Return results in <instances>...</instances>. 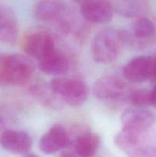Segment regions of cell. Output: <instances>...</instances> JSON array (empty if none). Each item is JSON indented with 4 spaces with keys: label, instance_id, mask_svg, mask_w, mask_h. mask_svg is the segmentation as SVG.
I'll use <instances>...</instances> for the list:
<instances>
[{
    "label": "cell",
    "instance_id": "44dd1931",
    "mask_svg": "<svg viewBox=\"0 0 156 157\" xmlns=\"http://www.w3.org/2000/svg\"><path fill=\"white\" fill-rule=\"evenodd\" d=\"M150 94H151V106H154L156 107V84L152 90L150 91Z\"/></svg>",
    "mask_w": 156,
    "mask_h": 157
},
{
    "label": "cell",
    "instance_id": "d4e9b609",
    "mask_svg": "<svg viewBox=\"0 0 156 157\" xmlns=\"http://www.w3.org/2000/svg\"><path fill=\"white\" fill-rule=\"evenodd\" d=\"M74 2H82L83 0H73Z\"/></svg>",
    "mask_w": 156,
    "mask_h": 157
},
{
    "label": "cell",
    "instance_id": "7c38bea8",
    "mask_svg": "<svg viewBox=\"0 0 156 157\" xmlns=\"http://www.w3.org/2000/svg\"><path fill=\"white\" fill-rule=\"evenodd\" d=\"M39 149L45 154H54L69 146L68 131L61 124L52 126L40 139Z\"/></svg>",
    "mask_w": 156,
    "mask_h": 157
},
{
    "label": "cell",
    "instance_id": "7402d4cb",
    "mask_svg": "<svg viewBox=\"0 0 156 157\" xmlns=\"http://www.w3.org/2000/svg\"><path fill=\"white\" fill-rule=\"evenodd\" d=\"M151 79H154L156 81V56L153 58V72Z\"/></svg>",
    "mask_w": 156,
    "mask_h": 157
},
{
    "label": "cell",
    "instance_id": "5bb4252c",
    "mask_svg": "<svg viewBox=\"0 0 156 157\" xmlns=\"http://www.w3.org/2000/svg\"><path fill=\"white\" fill-rule=\"evenodd\" d=\"M153 72V58L139 56L128 61L123 68V75L131 83H142L151 79Z\"/></svg>",
    "mask_w": 156,
    "mask_h": 157
},
{
    "label": "cell",
    "instance_id": "5b68a950",
    "mask_svg": "<svg viewBox=\"0 0 156 157\" xmlns=\"http://www.w3.org/2000/svg\"><path fill=\"white\" fill-rule=\"evenodd\" d=\"M50 84L63 103L70 107H80L88 99L89 88L81 80L58 77L53 78Z\"/></svg>",
    "mask_w": 156,
    "mask_h": 157
},
{
    "label": "cell",
    "instance_id": "2e32d148",
    "mask_svg": "<svg viewBox=\"0 0 156 157\" xmlns=\"http://www.w3.org/2000/svg\"><path fill=\"white\" fill-rule=\"evenodd\" d=\"M28 90L32 98L43 107L52 110H59L64 106L63 101L54 92L50 84L45 81L41 80L35 81L31 84Z\"/></svg>",
    "mask_w": 156,
    "mask_h": 157
},
{
    "label": "cell",
    "instance_id": "8992f818",
    "mask_svg": "<svg viewBox=\"0 0 156 157\" xmlns=\"http://www.w3.org/2000/svg\"><path fill=\"white\" fill-rule=\"evenodd\" d=\"M21 48L28 56L37 61L58 48L52 34L45 30H35L24 35L21 41Z\"/></svg>",
    "mask_w": 156,
    "mask_h": 157
},
{
    "label": "cell",
    "instance_id": "d6986e66",
    "mask_svg": "<svg viewBox=\"0 0 156 157\" xmlns=\"http://www.w3.org/2000/svg\"><path fill=\"white\" fill-rule=\"evenodd\" d=\"M128 102L131 104L132 107L148 108L151 106L150 91L146 89L131 90L128 95Z\"/></svg>",
    "mask_w": 156,
    "mask_h": 157
},
{
    "label": "cell",
    "instance_id": "cb8c5ba5",
    "mask_svg": "<svg viewBox=\"0 0 156 157\" xmlns=\"http://www.w3.org/2000/svg\"><path fill=\"white\" fill-rule=\"evenodd\" d=\"M23 157H39L38 156H37V155L35 154H33V153H27V154L24 155V156Z\"/></svg>",
    "mask_w": 156,
    "mask_h": 157
},
{
    "label": "cell",
    "instance_id": "3957f363",
    "mask_svg": "<svg viewBox=\"0 0 156 157\" xmlns=\"http://www.w3.org/2000/svg\"><path fill=\"white\" fill-rule=\"evenodd\" d=\"M125 45L121 30L105 28L96 33L92 41L90 53L93 61L100 64H109L119 57Z\"/></svg>",
    "mask_w": 156,
    "mask_h": 157
},
{
    "label": "cell",
    "instance_id": "ba28073f",
    "mask_svg": "<svg viewBox=\"0 0 156 157\" xmlns=\"http://www.w3.org/2000/svg\"><path fill=\"white\" fill-rule=\"evenodd\" d=\"M34 16L41 22L55 23L61 30L70 18V14L61 0H41L35 6Z\"/></svg>",
    "mask_w": 156,
    "mask_h": 157
},
{
    "label": "cell",
    "instance_id": "277c9868",
    "mask_svg": "<svg viewBox=\"0 0 156 157\" xmlns=\"http://www.w3.org/2000/svg\"><path fill=\"white\" fill-rule=\"evenodd\" d=\"M132 89L128 84L116 76H105L94 83L93 94L96 99L111 107H122L128 102Z\"/></svg>",
    "mask_w": 156,
    "mask_h": 157
},
{
    "label": "cell",
    "instance_id": "8fae6325",
    "mask_svg": "<svg viewBox=\"0 0 156 157\" xmlns=\"http://www.w3.org/2000/svg\"><path fill=\"white\" fill-rule=\"evenodd\" d=\"M155 116L147 108L131 107L125 109L121 115L122 128L132 130H145L153 127Z\"/></svg>",
    "mask_w": 156,
    "mask_h": 157
},
{
    "label": "cell",
    "instance_id": "ffe728a7",
    "mask_svg": "<svg viewBox=\"0 0 156 157\" xmlns=\"http://www.w3.org/2000/svg\"><path fill=\"white\" fill-rule=\"evenodd\" d=\"M6 125V114H5L4 112L2 110V109H0V133L5 130Z\"/></svg>",
    "mask_w": 156,
    "mask_h": 157
},
{
    "label": "cell",
    "instance_id": "603a6c76",
    "mask_svg": "<svg viewBox=\"0 0 156 157\" xmlns=\"http://www.w3.org/2000/svg\"><path fill=\"white\" fill-rule=\"evenodd\" d=\"M59 157H77L74 153L72 151L69 150V151H66L64 153H63Z\"/></svg>",
    "mask_w": 156,
    "mask_h": 157
},
{
    "label": "cell",
    "instance_id": "9a60e30c",
    "mask_svg": "<svg viewBox=\"0 0 156 157\" xmlns=\"http://www.w3.org/2000/svg\"><path fill=\"white\" fill-rule=\"evenodd\" d=\"M18 35L17 16L9 6L0 3V42L13 44Z\"/></svg>",
    "mask_w": 156,
    "mask_h": 157
},
{
    "label": "cell",
    "instance_id": "7a4b0ae2",
    "mask_svg": "<svg viewBox=\"0 0 156 157\" xmlns=\"http://www.w3.org/2000/svg\"><path fill=\"white\" fill-rule=\"evenodd\" d=\"M35 64L28 55L9 54L0 55V84L25 85L32 81Z\"/></svg>",
    "mask_w": 156,
    "mask_h": 157
},
{
    "label": "cell",
    "instance_id": "52a82bcc",
    "mask_svg": "<svg viewBox=\"0 0 156 157\" xmlns=\"http://www.w3.org/2000/svg\"><path fill=\"white\" fill-rule=\"evenodd\" d=\"M68 134V147L77 157H93L100 147L99 136L88 128L76 127Z\"/></svg>",
    "mask_w": 156,
    "mask_h": 157
},
{
    "label": "cell",
    "instance_id": "4fadbf2b",
    "mask_svg": "<svg viewBox=\"0 0 156 157\" xmlns=\"http://www.w3.org/2000/svg\"><path fill=\"white\" fill-rule=\"evenodd\" d=\"M0 145L9 153L25 155L32 147V139L25 131L5 130L0 133Z\"/></svg>",
    "mask_w": 156,
    "mask_h": 157
},
{
    "label": "cell",
    "instance_id": "30bf717a",
    "mask_svg": "<svg viewBox=\"0 0 156 157\" xmlns=\"http://www.w3.org/2000/svg\"><path fill=\"white\" fill-rule=\"evenodd\" d=\"M113 8L110 0H83L80 13L84 20L93 24H106L113 19Z\"/></svg>",
    "mask_w": 156,
    "mask_h": 157
},
{
    "label": "cell",
    "instance_id": "e0dca14e",
    "mask_svg": "<svg viewBox=\"0 0 156 157\" xmlns=\"http://www.w3.org/2000/svg\"><path fill=\"white\" fill-rule=\"evenodd\" d=\"M38 66L39 70L45 75L61 76L67 73L70 64L67 56L57 48L38 61Z\"/></svg>",
    "mask_w": 156,
    "mask_h": 157
},
{
    "label": "cell",
    "instance_id": "ac0fdd59",
    "mask_svg": "<svg viewBox=\"0 0 156 157\" xmlns=\"http://www.w3.org/2000/svg\"><path fill=\"white\" fill-rule=\"evenodd\" d=\"M113 10L128 18L143 16L148 6V0H110Z\"/></svg>",
    "mask_w": 156,
    "mask_h": 157
},
{
    "label": "cell",
    "instance_id": "6da1fadb",
    "mask_svg": "<svg viewBox=\"0 0 156 157\" xmlns=\"http://www.w3.org/2000/svg\"><path fill=\"white\" fill-rule=\"evenodd\" d=\"M115 144L128 157H156V130L122 128L115 136Z\"/></svg>",
    "mask_w": 156,
    "mask_h": 157
},
{
    "label": "cell",
    "instance_id": "9c48e42d",
    "mask_svg": "<svg viewBox=\"0 0 156 157\" xmlns=\"http://www.w3.org/2000/svg\"><path fill=\"white\" fill-rule=\"evenodd\" d=\"M152 21L144 16L137 17L128 30H121L125 45L135 48H145L152 41L154 35Z\"/></svg>",
    "mask_w": 156,
    "mask_h": 157
}]
</instances>
